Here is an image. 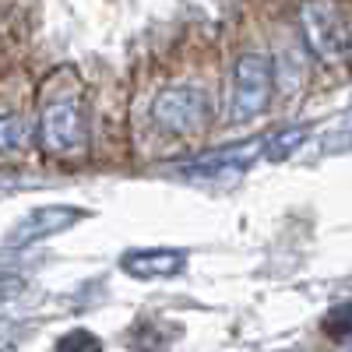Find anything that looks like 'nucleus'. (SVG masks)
Returning <instances> with one entry per match:
<instances>
[{
	"instance_id": "nucleus-1",
	"label": "nucleus",
	"mask_w": 352,
	"mask_h": 352,
	"mask_svg": "<svg viewBox=\"0 0 352 352\" xmlns=\"http://www.w3.org/2000/svg\"><path fill=\"white\" fill-rule=\"evenodd\" d=\"M39 144L50 159H60V162H74L88 155V120L74 92H60L43 106Z\"/></svg>"
},
{
	"instance_id": "nucleus-2",
	"label": "nucleus",
	"mask_w": 352,
	"mask_h": 352,
	"mask_svg": "<svg viewBox=\"0 0 352 352\" xmlns=\"http://www.w3.org/2000/svg\"><path fill=\"white\" fill-rule=\"evenodd\" d=\"M300 28L307 50L324 64H342L349 56V21L335 0H307L300 8Z\"/></svg>"
},
{
	"instance_id": "nucleus-3",
	"label": "nucleus",
	"mask_w": 352,
	"mask_h": 352,
	"mask_svg": "<svg viewBox=\"0 0 352 352\" xmlns=\"http://www.w3.org/2000/svg\"><path fill=\"white\" fill-rule=\"evenodd\" d=\"M152 116L173 138H194L212 124V99L197 85H169L155 96Z\"/></svg>"
},
{
	"instance_id": "nucleus-4",
	"label": "nucleus",
	"mask_w": 352,
	"mask_h": 352,
	"mask_svg": "<svg viewBox=\"0 0 352 352\" xmlns=\"http://www.w3.org/2000/svg\"><path fill=\"white\" fill-rule=\"evenodd\" d=\"M275 85V67L268 56L243 53L232 67V92H229V120H254L268 109Z\"/></svg>"
},
{
	"instance_id": "nucleus-5",
	"label": "nucleus",
	"mask_w": 352,
	"mask_h": 352,
	"mask_svg": "<svg viewBox=\"0 0 352 352\" xmlns=\"http://www.w3.org/2000/svg\"><path fill=\"white\" fill-rule=\"evenodd\" d=\"M88 212L85 208H74V204H46V208H36L28 212L8 236V247H28V243H43L56 232L71 229L74 222H81Z\"/></svg>"
},
{
	"instance_id": "nucleus-6",
	"label": "nucleus",
	"mask_w": 352,
	"mask_h": 352,
	"mask_svg": "<svg viewBox=\"0 0 352 352\" xmlns=\"http://www.w3.org/2000/svg\"><path fill=\"white\" fill-rule=\"evenodd\" d=\"M124 272L134 278H173L187 268V254L173 247H144L124 254Z\"/></svg>"
},
{
	"instance_id": "nucleus-7",
	"label": "nucleus",
	"mask_w": 352,
	"mask_h": 352,
	"mask_svg": "<svg viewBox=\"0 0 352 352\" xmlns=\"http://www.w3.org/2000/svg\"><path fill=\"white\" fill-rule=\"evenodd\" d=\"M257 155H261V141H247V144H232V148H219V152L201 155L197 166H190V176H222V173H236V169H247Z\"/></svg>"
},
{
	"instance_id": "nucleus-8",
	"label": "nucleus",
	"mask_w": 352,
	"mask_h": 352,
	"mask_svg": "<svg viewBox=\"0 0 352 352\" xmlns=\"http://www.w3.org/2000/svg\"><path fill=\"white\" fill-rule=\"evenodd\" d=\"M307 134H310V124H289V127L275 131L268 141H261V152L268 155V162H282L307 141Z\"/></svg>"
},
{
	"instance_id": "nucleus-9",
	"label": "nucleus",
	"mask_w": 352,
	"mask_h": 352,
	"mask_svg": "<svg viewBox=\"0 0 352 352\" xmlns=\"http://www.w3.org/2000/svg\"><path fill=\"white\" fill-rule=\"evenodd\" d=\"M28 144V127L21 116L0 113V152H21Z\"/></svg>"
},
{
	"instance_id": "nucleus-10",
	"label": "nucleus",
	"mask_w": 352,
	"mask_h": 352,
	"mask_svg": "<svg viewBox=\"0 0 352 352\" xmlns=\"http://www.w3.org/2000/svg\"><path fill=\"white\" fill-rule=\"evenodd\" d=\"M56 352H102V342L92 331L74 328V331H67L60 342H56Z\"/></svg>"
},
{
	"instance_id": "nucleus-11",
	"label": "nucleus",
	"mask_w": 352,
	"mask_h": 352,
	"mask_svg": "<svg viewBox=\"0 0 352 352\" xmlns=\"http://www.w3.org/2000/svg\"><path fill=\"white\" fill-rule=\"evenodd\" d=\"M324 328H328L335 338H345V331H349V307H338V310H335V317H328V320H324Z\"/></svg>"
}]
</instances>
